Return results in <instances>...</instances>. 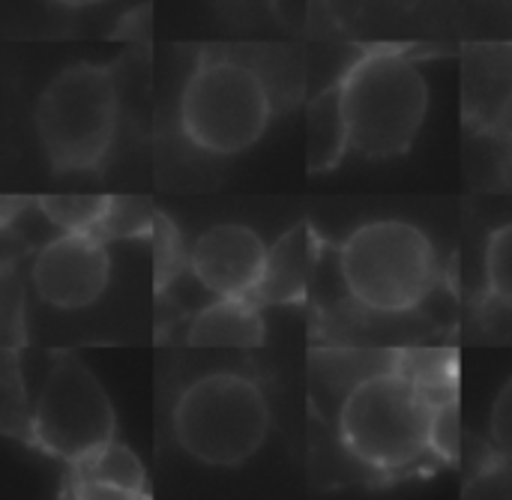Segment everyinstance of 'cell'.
Wrapping results in <instances>:
<instances>
[{"mask_svg":"<svg viewBox=\"0 0 512 500\" xmlns=\"http://www.w3.org/2000/svg\"><path fill=\"white\" fill-rule=\"evenodd\" d=\"M339 99L351 147L369 159H393L411 150L426 123L429 81L405 51L372 48L339 78Z\"/></svg>","mask_w":512,"mask_h":500,"instance_id":"6da1fadb","label":"cell"},{"mask_svg":"<svg viewBox=\"0 0 512 500\" xmlns=\"http://www.w3.org/2000/svg\"><path fill=\"white\" fill-rule=\"evenodd\" d=\"M435 405L423 390L396 369L360 378L339 411V435L345 450L372 471H402L432 453Z\"/></svg>","mask_w":512,"mask_h":500,"instance_id":"7a4b0ae2","label":"cell"},{"mask_svg":"<svg viewBox=\"0 0 512 500\" xmlns=\"http://www.w3.org/2000/svg\"><path fill=\"white\" fill-rule=\"evenodd\" d=\"M270 423L267 396L237 372L195 378L174 405V438L180 450L210 468L249 462L264 447Z\"/></svg>","mask_w":512,"mask_h":500,"instance_id":"3957f363","label":"cell"},{"mask_svg":"<svg viewBox=\"0 0 512 500\" xmlns=\"http://www.w3.org/2000/svg\"><path fill=\"white\" fill-rule=\"evenodd\" d=\"M117 114L111 66L72 63L60 69L36 102V135L48 165L60 174L99 168L111 150Z\"/></svg>","mask_w":512,"mask_h":500,"instance_id":"277c9868","label":"cell"},{"mask_svg":"<svg viewBox=\"0 0 512 500\" xmlns=\"http://www.w3.org/2000/svg\"><path fill=\"white\" fill-rule=\"evenodd\" d=\"M339 276L366 309L411 312L438 282V255L423 228L399 219L360 225L339 249Z\"/></svg>","mask_w":512,"mask_h":500,"instance_id":"5b68a950","label":"cell"},{"mask_svg":"<svg viewBox=\"0 0 512 500\" xmlns=\"http://www.w3.org/2000/svg\"><path fill=\"white\" fill-rule=\"evenodd\" d=\"M273 117L264 78L228 57L201 60L183 84L180 129L204 153L237 156L255 147Z\"/></svg>","mask_w":512,"mask_h":500,"instance_id":"8992f818","label":"cell"},{"mask_svg":"<svg viewBox=\"0 0 512 500\" xmlns=\"http://www.w3.org/2000/svg\"><path fill=\"white\" fill-rule=\"evenodd\" d=\"M114 408L99 378L72 354H57L30 420L33 441L63 459L81 462L114 441Z\"/></svg>","mask_w":512,"mask_h":500,"instance_id":"52a82bcc","label":"cell"},{"mask_svg":"<svg viewBox=\"0 0 512 500\" xmlns=\"http://www.w3.org/2000/svg\"><path fill=\"white\" fill-rule=\"evenodd\" d=\"M111 276V258L105 237L99 234H72L63 231L45 243L33 258V288L39 300L51 309L75 312L93 306Z\"/></svg>","mask_w":512,"mask_h":500,"instance_id":"ba28073f","label":"cell"},{"mask_svg":"<svg viewBox=\"0 0 512 500\" xmlns=\"http://www.w3.org/2000/svg\"><path fill=\"white\" fill-rule=\"evenodd\" d=\"M267 246L249 225L225 222L207 228L189 255V267L195 279L213 297H255L264 264Z\"/></svg>","mask_w":512,"mask_h":500,"instance_id":"9c48e42d","label":"cell"},{"mask_svg":"<svg viewBox=\"0 0 512 500\" xmlns=\"http://www.w3.org/2000/svg\"><path fill=\"white\" fill-rule=\"evenodd\" d=\"M510 114L512 42H474L465 63V117L477 129H498Z\"/></svg>","mask_w":512,"mask_h":500,"instance_id":"30bf717a","label":"cell"},{"mask_svg":"<svg viewBox=\"0 0 512 500\" xmlns=\"http://www.w3.org/2000/svg\"><path fill=\"white\" fill-rule=\"evenodd\" d=\"M318 240L312 225L300 222L285 231L267 252L264 276L255 291L258 306H297L309 294V282L315 273Z\"/></svg>","mask_w":512,"mask_h":500,"instance_id":"8fae6325","label":"cell"},{"mask_svg":"<svg viewBox=\"0 0 512 500\" xmlns=\"http://www.w3.org/2000/svg\"><path fill=\"white\" fill-rule=\"evenodd\" d=\"M192 348H231V351H255L264 345L267 330L252 297H216V303L204 306L189 324Z\"/></svg>","mask_w":512,"mask_h":500,"instance_id":"7c38bea8","label":"cell"},{"mask_svg":"<svg viewBox=\"0 0 512 500\" xmlns=\"http://www.w3.org/2000/svg\"><path fill=\"white\" fill-rule=\"evenodd\" d=\"M75 498H147V477L138 456L126 444H105L102 450L69 465Z\"/></svg>","mask_w":512,"mask_h":500,"instance_id":"4fadbf2b","label":"cell"},{"mask_svg":"<svg viewBox=\"0 0 512 500\" xmlns=\"http://www.w3.org/2000/svg\"><path fill=\"white\" fill-rule=\"evenodd\" d=\"M351 147L348 120L339 99V84L312 99L306 111V168L309 174H324L336 168Z\"/></svg>","mask_w":512,"mask_h":500,"instance_id":"5bb4252c","label":"cell"},{"mask_svg":"<svg viewBox=\"0 0 512 500\" xmlns=\"http://www.w3.org/2000/svg\"><path fill=\"white\" fill-rule=\"evenodd\" d=\"M108 201L111 195H42L36 204L54 228L72 234H96L108 213Z\"/></svg>","mask_w":512,"mask_h":500,"instance_id":"9a60e30c","label":"cell"},{"mask_svg":"<svg viewBox=\"0 0 512 500\" xmlns=\"http://www.w3.org/2000/svg\"><path fill=\"white\" fill-rule=\"evenodd\" d=\"M156 213L150 207L147 198H135V195H111L108 201V213L99 225V237H144L153 234V222Z\"/></svg>","mask_w":512,"mask_h":500,"instance_id":"2e32d148","label":"cell"},{"mask_svg":"<svg viewBox=\"0 0 512 500\" xmlns=\"http://www.w3.org/2000/svg\"><path fill=\"white\" fill-rule=\"evenodd\" d=\"M486 282L489 294L512 309V222L495 228L486 243Z\"/></svg>","mask_w":512,"mask_h":500,"instance_id":"e0dca14e","label":"cell"},{"mask_svg":"<svg viewBox=\"0 0 512 500\" xmlns=\"http://www.w3.org/2000/svg\"><path fill=\"white\" fill-rule=\"evenodd\" d=\"M153 255H156V291H162L165 285L177 279L186 261L180 234L174 222L162 213H156V222H153Z\"/></svg>","mask_w":512,"mask_h":500,"instance_id":"ac0fdd59","label":"cell"},{"mask_svg":"<svg viewBox=\"0 0 512 500\" xmlns=\"http://www.w3.org/2000/svg\"><path fill=\"white\" fill-rule=\"evenodd\" d=\"M0 318H3V351H15L24 342V288L15 276L3 273L0 288Z\"/></svg>","mask_w":512,"mask_h":500,"instance_id":"d6986e66","label":"cell"},{"mask_svg":"<svg viewBox=\"0 0 512 500\" xmlns=\"http://www.w3.org/2000/svg\"><path fill=\"white\" fill-rule=\"evenodd\" d=\"M432 453L444 462L459 456V402H447L435 408L432 420Z\"/></svg>","mask_w":512,"mask_h":500,"instance_id":"ffe728a7","label":"cell"},{"mask_svg":"<svg viewBox=\"0 0 512 500\" xmlns=\"http://www.w3.org/2000/svg\"><path fill=\"white\" fill-rule=\"evenodd\" d=\"M489 429H492V444H495V450H498L504 459H510L512 462V378L498 390V396H495Z\"/></svg>","mask_w":512,"mask_h":500,"instance_id":"44dd1931","label":"cell"},{"mask_svg":"<svg viewBox=\"0 0 512 500\" xmlns=\"http://www.w3.org/2000/svg\"><path fill=\"white\" fill-rule=\"evenodd\" d=\"M306 3L309 0H273V12L282 24H297L306 15Z\"/></svg>","mask_w":512,"mask_h":500,"instance_id":"7402d4cb","label":"cell"},{"mask_svg":"<svg viewBox=\"0 0 512 500\" xmlns=\"http://www.w3.org/2000/svg\"><path fill=\"white\" fill-rule=\"evenodd\" d=\"M60 6H69V9H84V6H96V3H105V0H54Z\"/></svg>","mask_w":512,"mask_h":500,"instance_id":"603a6c76","label":"cell"},{"mask_svg":"<svg viewBox=\"0 0 512 500\" xmlns=\"http://www.w3.org/2000/svg\"><path fill=\"white\" fill-rule=\"evenodd\" d=\"M507 126H510V132H512V114H510V123H507Z\"/></svg>","mask_w":512,"mask_h":500,"instance_id":"cb8c5ba5","label":"cell"},{"mask_svg":"<svg viewBox=\"0 0 512 500\" xmlns=\"http://www.w3.org/2000/svg\"><path fill=\"white\" fill-rule=\"evenodd\" d=\"M510 3H512V0H510Z\"/></svg>","mask_w":512,"mask_h":500,"instance_id":"d4e9b609","label":"cell"}]
</instances>
